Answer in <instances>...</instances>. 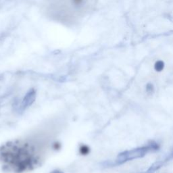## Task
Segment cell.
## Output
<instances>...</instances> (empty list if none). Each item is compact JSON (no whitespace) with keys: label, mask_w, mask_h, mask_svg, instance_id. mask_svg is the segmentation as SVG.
I'll use <instances>...</instances> for the list:
<instances>
[{"label":"cell","mask_w":173,"mask_h":173,"mask_svg":"<svg viewBox=\"0 0 173 173\" xmlns=\"http://www.w3.org/2000/svg\"><path fill=\"white\" fill-rule=\"evenodd\" d=\"M36 97V92L34 89H31L26 93L25 96L24 97V99L21 102L20 108L22 110L26 109L28 107L31 106L33 103L34 102Z\"/></svg>","instance_id":"6da1fadb"},{"label":"cell","mask_w":173,"mask_h":173,"mask_svg":"<svg viewBox=\"0 0 173 173\" xmlns=\"http://www.w3.org/2000/svg\"><path fill=\"white\" fill-rule=\"evenodd\" d=\"M163 68V63L162 62H157L156 64V69L157 70L160 71Z\"/></svg>","instance_id":"7a4b0ae2"}]
</instances>
